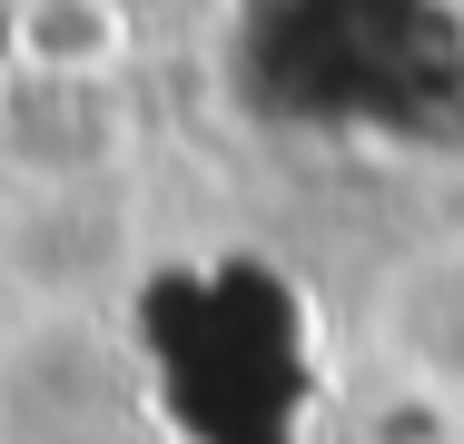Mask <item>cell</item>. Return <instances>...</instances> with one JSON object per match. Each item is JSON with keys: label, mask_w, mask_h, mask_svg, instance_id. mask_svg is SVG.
I'll return each mask as SVG.
<instances>
[{"label": "cell", "mask_w": 464, "mask_h": 444, "mask_svg": "<svg viewBox=\"0 0 464 444\" xmlns=\"http://www.w3.org/2000/svg\"><path fill=\"white\" fill-rule=\"evenodd\" d=\"M10 60L40 70V80H109L129 60V10L119 0H20Z\"/></svg>", "instance_id": "6da1fadb"}]
</instances>
